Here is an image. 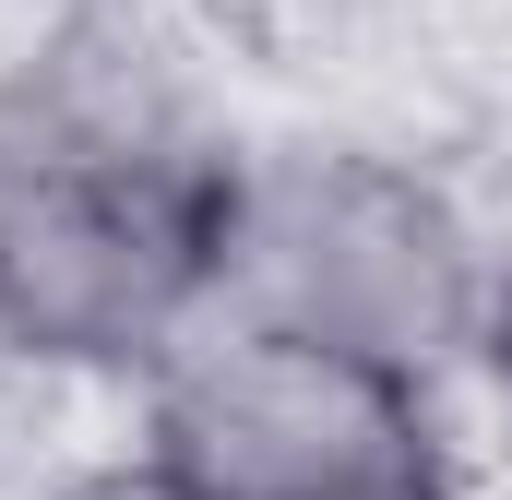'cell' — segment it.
Instances as JSON below:
<instances>
[{"label":"cell","mask_w":512,"mask_h":500,"mask_svg":"<svg viewBox=\"0 0 512 500\" xmlns=\"http://www.w3.org/2000/svg\"><path fill=\"white\" fill-rule=\"evenodd\" d=\"M227 167L131 24L0 60V358L155 370L215 310Z\"/></svg>","instance_id":"6da1fadb"},{"label":"cell","mask_w":512,"mask_h":500,"mask_svg":"<svg viewBox=\"0 0 512 500\" xmlns=\"http://www.w3.org/2000/svg\"><path fill=\"white\" fill-rule=\"evenodd\" d=\"M143 453L191 500H465L429 381L262 322H191L155 358Z\"/></svg>","instance_id":"3957f363"},{"label":"cell","mask_w":512,"mask_h":500,"mask_svg":"<svg viewBox=\"0 0 512 500\" xmlns=\"http://www.w3.org/2000/svg\"><path fill=\"white\" fill-rule=\"evenodd\" d=\"M477 346H489V381H501V405H512V274H501V298H489V334Z\"/></svg>","instance_id":"5b68a950"},{"label":"cell","mask_w":512,"mask_h":500,"mask_svg":"<svg viewBox=\"0 0 512 500\" xmlns=\"http://www.w3.org/2000/svg\"><path fill=\"white\" fill-rule=\"evenodd\" d=\"M36 500H191L155 453H96V465H72V477H48Z\"/></svg>","instance_id":"277c9868"},{"label":"cell","mask_w":512,"mask_h":500,"mask_svg":"<svg viewBox=\"0 0 512 500\" xmlns=\"http://www.w3.org/2000/svg\"><path fill=\"white\" fill-rule=\"evenodd\" d=\"M489 250L477 215L429 155L393 143H286L227 167V227H215V310L203 322H262L310 334L346 358L429 381L489 334Z\"/></svg>","instance_id":"7a4b0ae2"}]
</instances>
